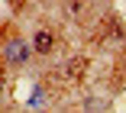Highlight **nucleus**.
<instances>
[{
	"label": "nucleus",
	"instance_id": "obj_1",
	"mask_svg": "<svg viewBox=\"0 0 126 113\" xmlns=\"http://www.w3.org/2000/svg\"><path fill=\"white\" fill-rule=\"evenodd\" d=\"M3 58L10 62V65H26V58H29V45L23 42V39H10L7 45H3Z\"/></svg>",
	"mask_w": 126,
	"mask_h": 113
},
{
	"label": "nucleus",
	"instance_id": "obj_3",
	"mask_svg": "<svg viewBox=\"0 0 126 113\" xmlns=\"http://www.w3.org/2000/svg\"><path fill=\"white\" fill-rule=\"evenodd\" d=\"M0 94H3V74H0Z\"/></svg>",
	"mask_w": 126,
	"mask_h": 113
},
{
	"label": "nucleus",
	"instance_id": "obj_2",
	"mask_svg": "<svg viewBox=\"0 0 126 113\" xmlns=\"http://www.w3.org/2000/svg\"><path fill=\"white\" fill-rule=\"evenodd\" d=\"M52 42H55V39H52V32H48V29H39V32H36V48H39V52H48V48H52Z\"/></svg>",
	"mask_w": 126,
	"mask_h": 113
}]
</instances>
